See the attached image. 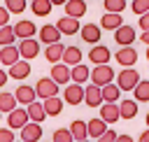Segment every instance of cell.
<instances>
[{"instance_id":"836d02e7","label":"cell","mask_w":149,"mask_h":142,"mask_svg":"<svg viewBox=\"0 0 149 142\" xmlns=\"http://www.w3.org/2000/svg\"><path fill=\"white\" fill-rule=\"evenodd\" d=\"M14 107H16V98H14V93L0 91V112L7 114V112H12Z\"/></svg>"},{"instance_id":"8992f818","label":"cell","mask_w":149,"mask_h":142,"mask_svg":"<svg viewBox=\"0 0 149 142\" xmlns=\"http://www.w3.org/2000/svg\"><path fill=\"white\" fill-rule=\"evenodd\" d=\"M114 58H116V63H119V65H123V68H133V65L137 63V49H135L133 44L121 47V49L114 54Z\"/></svg>"},{"instance_id":"f546056e","label":"cell","mask_w":149,"mask_h":142,"mask_svg":"<svg viewBox=\"0 0 149 142\" xmlns=\"http://www.w3.org/2000/svg\"><path fill=\"white\" fill-rule=\"evenodd\" d=\"M135 102H149V79H140L133 88Z\"/></svg>"},{"instance_id":"9a60e30c","label":"cell","mask_w":149,"mask_h":142,"mask_svg":"<svg viewBox=\"0 0 149 142\" xmlns=\"http://www.w3.org/2000/svg\"><path fill=\"white\" fill-rule=\"evenodd\" d=\"M40 137H42V126L35 123V121H28L21 128V135H19V140H23V142H37Z\"/></svg>"},{"instance_id":"e0dca14e","label":"cell","mask_w":149,"mask_h":142,"mask_svg":"<svg viewBox=\"0 0 149 142\" xmlns=\"http://www.w3.org/2000/svg\"><path fill=\"white\" fill-rule=\"evenodd\" d=\"M84 102H86L88 107H100V105H102V93H100V86H95V84L84 86Z\"/></svg>"},{"instance_id":"9f6ffc18","label":"cell","mask_w":149,"mask_h":142,"mask_svg":"<svg viewBox=\"0 0 149 142\" xmlns=\"http://www.w3.org/2000/svg\"><path fill=\"white\" fill-rule=\"evenodd\" d=\"M28 2H30V0H28Z\"/></svg>"},{"instance_id":"3957f363","label":"cell","mask_w":149,"mask_h":142,"mask_svg":"<svg viewBox=\"0 0 149 142\" xmlns=\"http://www.w3.org/2000/svg\"><path fill=\"white\" fill-rule=\"evenodd\" d=\"M16 49H19V58L33 61V58H37V54H40V42H37L35 37H26V40L19 42Z\"/></svg>"},{"instance_id":"d6986e66","label":"cell","mask_w":149,"mask_h":142,"mask_svg":"<svg viewBox=\"0 0 149 142\" xmlns=\"http://www.w3.org/2000/svg\"><path fill=\"white\" fill-rule=\"evenodd\" d=\"M81 58H84V54H81L79 47H65L63 49V56H61V63H65L68 68H72V65L81 63Z\"/></svg>"},{"instance_id":"8fae6325","label":"cell","mask_w":149,"mask_h":142,"mask_svg":"<svg viewBox=\"0 0 149 142\" xmlns=\"http://www.w3.org/2000/svg\"><path fill=\"white\" fill-rule=\"evenodd\" d=\"M56 28H58V33L61 35H74V33H79V19H74V16H61L56 23H54Z\"/></svg>"},{"instance_id":"11a10c76","label":"cell","mask_w":149,"mask_h":142,"mask_svg":"<svg viewBox=\"0 0 149 142\" xmlns=\"http://www.w3.org/2000/svg\"><path fill=\"white\" fill-rule=\"evenodd\" d=\"M49 142H51V140H49Z\"/></svg>"},{"instance_id":"4316f807","label":"cell","mask_w":149,"mask_h":142,"mask_svg":"<svg viewBox=\"0 0 149 142\" xmlns=\"http://www.w3.org/2000/svg\"><path fill=\"white\" fill-rule=\"evenodd\" d=\"M42 107H44V112H47V116H56V114H61V109H63V98H58V95H51V98H44V102H42Z\"/></svg>"},{"instance_id":"ee69618b","label":"cell","mask_w":149,"mask_h":142,"mask_svg":"<svg viewBox=\"0 0 149 142\" xmlns=\"http://www.w3.org/2000/svg\"><path fill=\"white\" fill-rule=\"evenodd\" d=\"M114 142H135L130 135H126V133H116V137H114Z\"/></svg>"},{"instance_id":"4fadbf2b","label":"cell","mask_w":149,"mask_h":142,"mask_svg":"<svg viewBox=\"0 0 149 142\" xmlns=\"http://www.w3.org/2000/svg\"><path fill=\"white\" fill-rule=\"evenodd\" d=\"M37 37H40V42H44V44H54V42H61L63 35L58 33V28H56L54 23H44V26L40 28Z\"/></svg>"},{"instance_id":"ba28073f","label":"cell","mask_w":149,"mask_h":142,"mask_svg":"<svg viewBox=\"0 0 149 142\" xmlns=\"http://www.w3.org/2000/svg\"><path fill=\"white\" fill-rule=\"evenodd\" d=\"M88 61H93L95 65L109 63V61H112V51H109V47H105V44H91V51H88Z\"/></svg>"},{"instance_id":"ffe728a7","label":"cell","mask_w":149,"mask_h":142,"mask_svg":"<svg viewBox=\"0 0 149 142\" xmlns=\"http://www.w3.org/2000/svg\"><path fill=\"white\" fill-rule=\"evenodd\" d=\"M88 65H84V63H77V65H72L70 68V81H74V84H86L88 81Z\"/></svg>"},{"instance_id":"d6a6232c","label":"cell","mask_w":149,"mask_h":142,"mask_svg":"<svg viewBox=\"0 0 149 142\" xmlns=\"http://www.w3.org/2000/svg\"><path fill=\"white\" fill-rule=\"evenodd\" d=\"M70 135L74 137V140H84V137H88L86 135V121H81V119H74L72 123H70Z\"/></svg>"},{"instance_id":"2e32d148","label":"cell","mask_w":149,"mask_h":142,"mask_svg":"<svg viewBox=\"0 0 149 142\" xmlns=\"http://www.w3.org/2000/svg\"><path fill=\"white\" fill-rule=\"evenodd\" d=\"M14 98H16V105H28L33 102L37 95H35V88L30 84H19L16 91H14Z\"/></svg>"},{"instance_id":"db71d44e","label":"cell","mask_w":149,"mask_h":142,"mask_svg":"<svg viewBox=\"0 0 149 142\" xmlns=\"http://www.w3.org/2000/svg\"><path fill=\"white\" fill-rule=\"evenodd\" d=\"M0 119H2V112H0Z\"/></svg>"},{"instance_id":"6da1fadb","label":"cell","mask_w":149,"mask_h":142,"mask_svg":"<svg viewBox=\"0 0 149 142\" xmlns=\"http://www.w3.org/2000/svg\"><path fill=\"white\" fill-rule=\"evenodd\" d=\"M114 70H112V65L109 63H102V65H95L93 68V72H88V81L91 84H95V86H105V84H109V81H114Z\"/></svg>"},{"instance_id":"bcb514c9","label":"cell","mask_w":149,"mask_h":142,"mask_svg":"<svg viewBox=\"0 0 149 142\" xmlns=\"http://www.w3.org/2000/svg\"><path fill=\"white\" fill-rule=\"evenodd\" d=\"M140 42L149 44V30H142V35H140Z\"/></svg>"},{"instance_id":"f1b7e54d","label":"cell","mask_w":149,"mask_h":142,"mask_svg":"<svg viewBox=\"0 0 149 142\" xmlns=\"http://www.w3.org/2000/svg\"><path fill=\"white\" fill-rule=\"evenodd\" d=\"M100 93H102V102H116L119 95H121V91H119V86H116L114 81L100 86Z\"/></svg>"},{"instance_id":"1f68e13d","label":"cell","mask_w":149,"mask_h":142,"mask_svg":"<svg viewBox=\"0 0 149 142\" xmlns=\"http://www.w3.org/2000/svg\"><path fill=\"white\" fill-rule=\"evenodd\" d=\"M51 2L49 0H30V9H33V14L35 16H49L51 14Z\"/></svg>"},{"instance_id":"9c48e42d","label":"cell","mask_w":149,"mask_h":142,"mask_svg":"<svg viewBox=\"0 0 149 142\" xmlns=\"http://www.w3.org/2000/svg\"><path fill=\"white\" fill-rule=\"evenodd\" d=\"M63 100L70 102V105H79L84 102V86L81 84H65V91H63Z\"/></svg>"},{"instance_id":"f6af8a7d","label":"cell","mask_w":149,"mask_h":142,"mask_svg":"<svg viewBox=\"0 0 149 142\" xmlns=\"http://www.w3.org/2000/svg\"><path fill=\"white\" fill-rule=\"evenodd\" d=\"M7 79H9V77H7V72H5L2 68H0V88H2L5 84H7Z\"/></svg>"},{"instance_id":"7bdbcfd3","label":"cell","mask_w":149,"mask_h":142,"mask_svg":"<svg viewBox=\"0 0 149 142\" xmlns=\"http://www.w3.org/2000/svg\"><path fill=\"white\" fill-rule=\"evenodd\" d=\"M9 16H12V14L7 12V7L0 5V26H7V23H9Z\"/></svg>"},{"instance_id":"d4e9b609","label":"cell","mask_w":149,"mask_h":142,"mask_svg":"<svg viewBox=\"0 0 149 142\" xmlns=\"http://www.w3.org/2000/svg\"><path fill=\"white\" fill-rule=\"evenodd\" d=\"M121 23H123L121 14H114V12H105L98 26H100V28H105V30H116V28H119Z\"/></svg>"},{"instance_id":"f35d334b","label":"cell","mask_w":149,"mask_h":142,"mask_svg":"<svg viewBox=\"0 0 149 142\" xmlns=\"http://www.w3.org/2000/svg\"><path fill=\"white\" fill-rule=\"evenodd\" d=\"M130 9L140 16V14L149 12V0H130Z\"/></svg>"},{"instance_id":"8d00e7d4","label":"cell","mask_w":149,"mask_h":142,"mask_svg":"<svg viewBox=\"0 0 149 142\" xmlns=\"http://www.w3.org/2000/svg\"><path fill=\"white\" fill-rule=\"evenodd\" d=\"M28 0H5V7H7V12L9 14H21L28 5H26Z\"/></svg>"},{"instance_id":"52a82bcc","label":"cell","mask_w":149,"mask_h":142,"mask_svg":"<svg viewBox=\"0 0 149 142\" xmlns=\"http://www.w3.org/2000/svg\"><path fill=\"white\" fill-rule=\"evenodd\" d=\"M79 35H81L84 42L98 44V42H100V35H102V28H100L98 23H84V26H79Z\"/></svg>"},{"instance_id":"c3c4849f","label":"cell","mask_w":149,"mask_h":142,"mask_svg":"<svg viewBox=\"0 0 149 142\" xmlns=\"http://www.w3.org/2000/svg\"><path fill=\"white\" fill-rule=\"evenodd\" d=\"M51 5H65V0H49Z\"/></svg>"},{"instance_id":"5bb4252c","label":"cell","mask_w":149,"mask_h":142,"mask_svg":"<svg viewBox=\"0 0 149 142\" xmlns=\"http://www.w3.org/2000/svg\"><path fill=\"white\" fill-rule=\"evenodd\" d=\"M30 74V61H16V63H12L9 65V70H7V77L9 79H26Z\"/></svg>"},{"instance_id":"5b68a950","label":"cell","mask_w":149,"mask_h":142,"mask_svg":"<svg viewBox=\"0 0 149 142\" xmlns=\"http://www.w3.org/2000/svg\"><path fill=\"white\" fill-rule=\"evenodd\" d=\"M135 28L133 26H128V23H121L116 30H114V42L119 44V47H128V44H133L135 42Z\"/></svg>"},{"instance_id":"e575fe53","label":"cell","mask_w":149,"mask_h":142,"mask_svg":"<svg viewBox=\"0 0 149 142\" xmlns=\"http://www.w3.org/2000/svg\"><path fill=\"white\" fill-rule=\"evenodd\" d=\"M14 40H16V35H14L12 26H9V23H7V26H0V47L14 44Z\"/></svg>"},{"instance_id":"b9f144b4","label":"cell","mask_w":149,"mask_h":142,"mask_svg":"<svg viewBox=\"0 0 149 142\" xmlns=\"http://www.w3.org/2000/svg\"><path fill=\"white\" fill-rule=\"evenodd\" d=\"M114 137H116V133L107 128V130H105V133H102L100 137H95V142H114Z\"/></svg>"},{"instance_id":"816d5d0a","label":"cell","mask_w":149,"mask_h":142,"mask_svg":"<svg viewBox=\"0 0 149 142\" xmlns=\"http://www.w3.org/2000/svg\"><path fill=\"white\" fill-rule=\"evenodd\" d=\"M74 142H88V140H86V137H84V140H74Z\"/></svg>"},{"instance_id":"44dd1931","label":"cell","mask_w":149,"mask_h":142,"mask_svg":"<svg viewBox=\"0 0 149 142\" xmlns=\"http://www.w3.org/2000/svg\"><path fill=\"white\" fill-rule=\"evenodd\" d=\"M100 119H102L105 123L119 121V105H116V102H102V105H100Z\"/></svg>"},{"instance_id":"ac0fdd59","label":"cell","mask_w":149,"mask_h":142,"mask_svg":"<svg viewBox=\"0 0 149 142\" xmlns=\"http://www.w3.org/2000/svg\"><path fill=\"white\" fill-rule=\"evenodd\" d=\"M49 77H51L58 86H61V84H70V68H68L65 63H54Z\"/></svg>"},{"instance_id":"7c38bea8","label":"cell","mask_w":149,"mask_h":142,"mask_svg":"<svg viewBox=\"0 0 149 142\" xmlns=\"http://www.w3.org/2000/svg\"><path fill=\"white\" fill-rule=\"evenodd\" d=\"M12 30H14V35H16L19 40H26V37H35L37 26H35L33 21H28V19H21L19 23H14V26H12Z\"/></svg>"},{"instance_id":"f5cc1de1","label":"cell","mask_w":149,"mask_h":142,"mask_svg":"<svg viewBox=\"0 0 149 142\" xmlns=\"http://www.w3.org/2000/svg\"><path fill=\"white\" fill-rule=\"evenodd\" d=\"M14 142H23V140H14Z\"/></svg>"},{"instance_id":"30bf717a","label":"cell","mask_w":149,"mask_h":142,"mask_svg":"<svg viewBox=\"0 0 149 142\" xmlns=\"http://www.w3.org/2000/svg\"><path fill=\"white\" fill-rule=\"evenodd\" d=\"M9 116H7V126L12 128V130H21L30 119H28V112L26 109H21V107H14L12 112H7Z\"/></svg>"},{"instance_id":"7dc6e473","label":"cell","mask_w":149,"mask_h":142,"mask_svg":"<svg viewBox=\"0 0 149 142\" xmlns=\"http://www.w3.org/2000/svg\"><path fill=\"white\" fill-rule=\"evenodd\" d=\"M137 142H149V128H147V130L140 135V140H137Z\"/></svg>"},{"instance_id":"60d3db41","label":"cell","mask_w":149,"mask_h":142,"mask_svg":"<svg viewBox=\"0 0 149 142\" xmlns=\"http://www.w3.org/2000/svg\"><path fill=\"white\" fill-rule=\"evenodd\" d=\"M137 26H140V30H149V12L137 16Z\"/></svg>"},{"instance_id":"277c9868","label":"cell","mask_w":149,"mask_h":142,"mask_svg":"<svg viewBox=\"0 0 149 142\" xmlns=\"http://www.w3.org/2000/svg\"><path fill=\"white\" fill-rule=\"evenodd\" d=\"M35 88V95L37 98H51V95H58V84L51 79V77H42L37 79V86Z\"/></svg>"},{"instance_id":"484cf974","label":"cell","mask_w":149,"mask_h":142,"mask_svg":"<svg viewBox=\"0 0 149 142\" xmlns=\"http://www.w3.org/2000/svg\"><path fill=\"white\" fill-rule=\"evenodd\" d=\"M63 49H65V44H63V42H54V44H47V49H44V58H47L51 65H54V63H61Z\"/></svg>"},{"instance_id":"4dcf8cb0","label":"cell","mask_w":149,"mask_h":142,"mask_svg":"<svg viewBox=\"0 0 149 142\" xmlns=\"http://www.w3.org/2000/svg\"><path fill=\"white\" fill-rule=\"evenodd\" d=\"M107 130V123L98 116V119H91V121H86V135H93V137H100L102 133Z\"/></svg>"},{"instance_id":"74e56055","label":"cell","mask_w":149,"mask_h":142,"mask_svg":"<svg viewBox=\"0 0 149 142\" xmlns=\"http://www.w3.org/2000/svg\"><path fill=\"white\" fill-rule=\"evenodd\" d=\"M51 142H74V137L70 135V130H68V128H56V130H54Z\"/></svg>"},{"instance_id":"7a4b0ae2","label":"cell","mask_w":149,"mask_h":142,"mask_svg":"<svg viewBox=\"0 0 149 142\" xmlns=\"http://www.w3.org/2000/svg\"><path fill=\"white\" fill-rule=\"evenodd\" d=\"M114 79H116L114 84L119 86V91H133V88H135V84L140 81V72H137L135 68H123Z\"/></svg>"},{"instance_id":"83f0119b","label":"cell","mask_w":149,"mask_h":142,"mask_svg":"<svg viewBox=\"0 0 149 142\" xmlns=\"http://www.w3.org/2000/svg\"><path fill=\"white\" fill-rule=\"evenodd\" d=\"M19 61V49L14 47V44H7V47H2L0 49V65H12V63H16Z\"/></svg>"},{"instance_id":"ab89813d","label":"cell","mask_w":149,"mask_h":142,"mask_svg":"<svg viewBox=\"0 0 149 142\" xmlns=\"http://www.w3.org/2000/svg\"><path fill=\"white\" fill-rule=\"evenodd\" d=\"M14 140H16V135L12 128H0V142H14Z\"/></svg>"},{"instance_id":"7402d4cb","label":"cell","mask_w":149,"mask_h":142,"mask_svg":"<svg viewBox=\"0 0 149 142\" xmlns=\"http://www.w3.org/2000/svg\"><path fill=\"white\" fill-rule=\"evenodd\" d=\"M65 16H74V19H81L86 14V2L84 0H65Z\"/></svg>"},{"instance_id":"cb8c5ba5","label":"cell","mask_w":149,"mask_h":142,"mask_svg":"<svg viewBox=\"0 0 149 142\" xmlns=\"http://www.w3.org/2000/svg\"><path fill=\"white\" fill-rule=\"evenodd\" d=\"M26 112H28V119H30V121H35V123H42V121L47 119V112H44L42 102H37V100L28 102V105H26Z\"/></svg>"},{"instance_id":"f907efd6","label":"cell","mask_w":149,"mask_h":142,"mask_svg":"<svg viewBox=\"0 0 149 142\" xmlns=\"http://www.w3.org/2000/svg\"><path fill=\"white\" fill-rule=\"evenodd\" d=\"M147 63H149V44H147Z\"/></svg>"},{"instance_id":"603a6c76","label":"cell","mask_w":149,"mask_h":142,"mask_svg":"<svg viewBox=\"0 0 149 142\" xmlns=\"http://www.w3.org/2000/svg\"><path fill=\"white\" fill-rule=\"evenodd\" d=\"M137 116V102L135 100H130V98H126V100H121L119 102V119H135Z\"/></svg>"},{"instance_id":"681fc988","label":"cell","mask_w":149,"mask_h":142,"mask_svg":"<svg viewBox=\"0 0 149 142\" xmlns=\"http://www.w3.org/2000/svg\"><path fill=\"white\" fill-rule=\"evenodd\" d=\"M144 119H147V128H149V112H147V116H144Z\"/></svg>"},{"instance_id":"d590c367","label":"cell","mask_w":149,"mask_h":142,"mask_svg":"<svg viewBox=\"0 0 149 142\" xmlns=\"http://www.w3.org/2000/svg\"><path fill=\"white\" fill-rule=\"evenodd\" d=\"M105 12H114V14H121L126 7H128V0H105Z\"/></svg>"}]
</instances>
